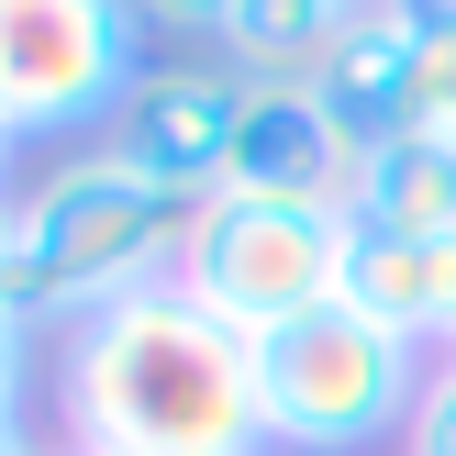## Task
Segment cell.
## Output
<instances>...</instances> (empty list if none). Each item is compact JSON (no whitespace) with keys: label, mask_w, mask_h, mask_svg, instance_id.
<instances>
[{"label":"cell","mask_w":456,"mask_h":456,"mask_svg":"<svg viewBox=\"0 0 456 456\" xmlns=\"http://www.w3.org/2000/svg\"><path fill=\"white\" fill-rule=\"evenodd\" d=\"M156 22H167V34H223V22H234V0H145Z\"/></svg>","instance_id":"4fadbf2b"},{"label":"cell","mask_w":456,"mask_h":456,"mask_svg":"<svg viewBox=\"0 0 456 456\" xmlns=\"http://www.w3.org/2000/svg\"><path fill=\"white\" fill-rule=\"evenodd\" d=\"M346 134L312 89H256L245 78V123H234V167H223V200H289V212H346Z\"/></svg>","instance_id":"52a82bcc"},{"label":"cell","mask_w":456,"mask_h":456,"mask_svg":"<svg viewBox=\"0 0 456 456\" xmlns=\"http://www.w3.org/2000/svg\"><path fill=\"white\" fill-rule=\"evenodd\" d=\"M412 34H423V0H346V34L312 67V101L334 111L346 156H379L401 134H423L412 123Z\"/></svg>","instance_id":"ba28073f"},{"label":"cell","mask_w":456,"mask_h":456,"mask_svg":"<svg viewBox=\"0 0 456 456\" xmlns=\"http://www.w3.org/2000/svg\"><path fill=\"white\" fill-rule=\"evenodd\" d=\"M190 223H200V200L167 190V178H145L123 145L78 156V167H45L34 190L12 200L22 323H34V334H67V323H89V312L134 301V289L178 279Z\"/></svg>","instance_id":"7a4b0ae2"},{"label":"cell","mask_w":456,"mask_h":456,"mask_svg":"<svg viewBox=\"0 0 456 456\" xmlns=\"http://www.w3.org/2000/svg\"><path fill=\"white\" fill-rule=\"evenodd\" d=\"M0 178H12V134H0ZM0 200H12V190H0Z\"/></svg>","instance_id":"e0dca14e"},{"label":"cell","mask_w":456,"mask_h":456,"mask_svg":"<svg viewBox=\"0 0 456 456\" xmlns=\"http://www.w3.org/2000/svg\"><path fill=\"white\" fill-rule=\"evenodd\" d=\"M401 435H412V456H456V356L423 379V401H412V423H401Z\"/></svg>","instance_id":"8fae6325"},{"label":"cell","mask_w":456,"mask_h":456,"mask_svg":"<svg viewBox=\"0 0 456 456\" xmlns=\"http://www.w3.org/2000/svg\"><path fill=\"white\" fill-rule=\"evenodd\" d=\"M0 456H45V445H34V435H22V423H0Z\"/></svg>","instance_id":"2e32d148"},{"label":"cell","mask_w":456,"mask_h":456,"mask_svg":"<svg viewBox=\"0 0 456 456\" xmlns=\"http://www.w3.org/2000/svg\"><path fill=\"white\" fill-rule=\"evenodd\" d=\"M56 412L67 456H245L256 423V346L190 301L178 279L89 312L56 334Z\"/></svg>","instance_id":"6da1fadb"},{"label":"cell","mask_w":456,"mask_h":456,"mask_svg":"<svg viewBox=\"0 0 456 456\" xmlns=\"http://www.w3.org/2000/svg\"><path fill=\"white\" fill-rule=\"evenodd\" d=\"M245 456H267V445H245Z\"/></svg>","instance_id":"ac0fdd59"},{"label":"cell","mask_w":456,"mask_h":456,"mask_svg":"<svg viewBox=\"0 0 456 456\" xmlns=\"http://www.w3.org/2000/svg\"><path fill=\"white\" fill-rule=\"evenodd\" d=\"M346 223H356V234L445 245V234H456V145H445V134H401V145L356 156V178H346Z\"/></svg>","instance_id":"9c48e42d"},{"label":"cell","mask_w":456,"mask_h":456,"mask_svg":"<svg viewBox=\"0 0 456 456\" xmlns=\"http://www.w3.org/2000/svg\"><path fill=\"white\" fill-rule=\"evenodd\" d=\"M145 34V0H0V134L45 145L134 111V89L156 78Z\"/></svg>","instance_id":"277c9868"},{"label":"cell","mask_w":456,"mask_h":456,"mask_svg":"<svg viewBox=\"0 0 456 456\" xmlns=\"http://www.w3.org/2000/svg\"><path fill=\"white\" fill-rule=\"evenodd\" d=\"M234 123H245V78H234V67H156V78L134 89V111H123V134H111V145H123L145 178H167V190L223 200Z\"/></svg>","instance_id":"8992f818"},{"label":"cell","mask_w":456,"mask_h":456,"mask_svg":"<svg viewBox=\"0 0 456 456\" xmlns=\"http://www.w3.org/2000/svg\"><path fill=\"white\" fill-rule=\"evenodd\" d=\"M346 312H368L401 346H445V245L412 234H356L346 245Z\"/></svg>","instance_id":"30bf717a"},{"label":"cell","mask_w":456,"mask_h":456,"mask_svg":"<svg viewBox=\"0 0 456 456\" xmlns=\"http://www.w3.org/2000/svg\"><path fill=\"white\" fill-rule=\"evenodd\" d=\"M346 212H289V200H200L190 256H178V289H190L212 323H234L245 346L289 334L301 312L346 301Z\"/></svg>","instance_id":"5b68a950"},{"label":"cell","mask_w":456,"mask_h":456,"mask_svg":"<svg viewBox=\"0 0 456 456\" xmlns=\"http://www.w3.org/2000/svg\"><path fill=\"white\" fill-rule=\"evenodd\" d=\"M22 401H34V323L0 312V423H22Z\"/></svg>","instance_id":"7c38bea8"},{"label":"cell","mask_w":456,"mask_h":456,"mask_svg":"<svg viewBox=\"0 0 456 456\" xmlns=\"http://www.w3.org/2000/svg\"><path fill=\"white\" fill-rule=\"evenodd\" d=\"M0 312L22 323V256H12V200H0Z\"/></svg>","instance_id":"5bb4252c"},{"label":"cell","mask_w":456,"mask_h":456,"mask_svg":"<svg viewBox=\"0 0 456 456\" xmlns=\"http://www.w3.org/2000/svg\"><path fill=\"white\" fill-rule=\"evenodd\" d=\"M445 346H456V234H445Z\"/></svg>","instance_id":"9a60e30c"},{"label":"cell","mask_w":456,"mask_h":456,"mask_svg":"<svg viewBox=\"0 0 456 456\" xmlns=\"http://www.w3.org/2000/svg\"><path fill=\"white\" fill-rule=\"evenodd\" d=\"M412 401H423V346L379 334L368 312H346V301L301 312L289 334L256 346V423H267V445H289V456H356V445L401 435Z\"/></svg>","instance_id":"3957f363"}]
</instances>
